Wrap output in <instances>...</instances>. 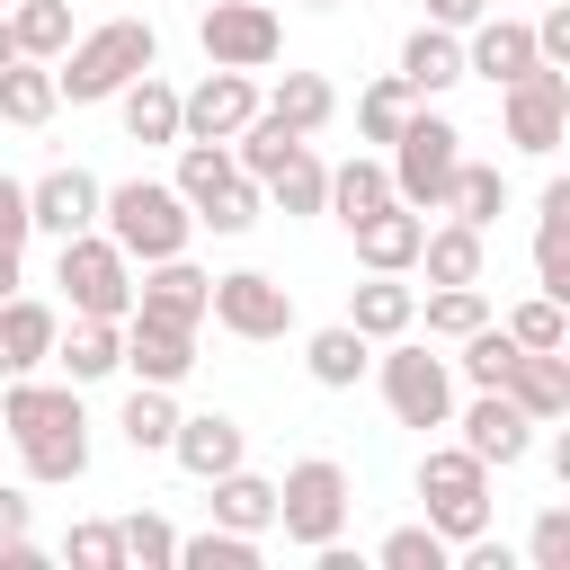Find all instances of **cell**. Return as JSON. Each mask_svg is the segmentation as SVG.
<instances>
[{
	"instance_id": "d590c367",
	"label": "cell",
	"mask_w": 570,
	"mask_h": 570,
	"mask_svg": "<svg viewBox=\"0 0 570 570\" xmlns=\"http://www.w3.org/2000/svg\"><path fill=\"white\" fill-rule=\"evenodd\" d=\"M9 36H18V53H27V62H53V53L71 45V0H18Z\"/></svg>"
},
{
	"instance_id": "f1b7e54d",
	"label": "cell",
	"mask_w": 570,
	"mask_h": 570,
	"mask_svg": "<svg viewBox=\"0 0 570 570\" xmlns=\"http://www.w3.org/2000/svg\"><path fill=\"white\" fill-rule=\"evenodd\" d=\"M410 321H419V294H410L401 276H374V267H365V285L347 294V330H365V338H401Z\"/></svg>"
},
{
	"instance_id": "8d00e7d4",
	"label": "cell",
	"mask_w": 570,
	"mask_h": 570,
	"mask_svg": "<svg viewBox=\"0 0 570 570\" xmlns=\"http://www.w3.org/2000/svg\"><path fill=\"white\" fill-rule=\"evenodd\" d=\"M508 365H517L508 321H481V330L463 338V383H472V392H499V383H508Z\"/></svg>"
},
{
	"instance_id": "bcb514c9",
	"label": "cell",
	"mask_w": 570,
	"mask_h": 570,
	"mask_svg": "<svg viewBox=\"0 0 570 570\" xmlns=\"http://www.w3.org/2000/svg\"><path fill=\"white\" fill-rule=\"evenodd\" d=\"M508 338H517V347H570V312H561L552 294H534V303L508 312Z\"/></svg>"
},
{
	"instance_id": "83f0119b",
	"label": "cell",
	"mask_w": 570,
	"mask_h": 570,
	"mask_svg": "<svg viewBox=\"0 0 570 570\" xmlns=\"http://www.w3.org/2000/svg\"><path fill=\"white\" fill-rule=\"evenodd\" d=\"M481 232L472 223H436V232H419V258L410 267H428V285H481Z\"/></svg>"
},
{
	"instance_id": "836d02e7",
	"label": "cell",
	"mask_w": 570,
	"mask_h": 570,
	"mask_svg": "<svg viewBox=\"0 0 570 570\" xmlns=\"http://www.w3.org/2000/svg\"><path fill=\"white\" fill-rule=\"evenodd\" d=\"M53 107H62L53 62H27V53H18V62H0V116H9V125H45Z\"/></svg>"
},
{
	"instance_id": "f907efd6",
	"label": "cell",
	"mask_w": 570,
	"mask_h": 570,
	"mask_svg": "<svg viewBox=\"0 0 570 570\" xmlns=\"http://www.w3.org/2000/svg\"><path fill=\"white\" fill-rule=\"evenodd\" d=\"M472 18H490V0H428V27H472Z\"/></svg>"
},
{
	"instance_id": "74e56055",
	"label": "cell",
	"mask_w": 570,
	"mask_h": 570,
	"mask_svg": "<svg viewBox=\"0 0 570 570\" xmlns=\"http://www.w3.org/2000/svg\"><path fill=\"white\" fill-rule=\"evenodd\" d=\"M178 561H187V570H258V534L205 525V534H178Z\"/></svg>"
},
{
	"instance_id": "681fc988",
	"label": "cell",
	"mask_w": 570,
	"mask_h": 570,
	"mask_svg": "<svg viewBox=\"0 0 570 570\" xmlns=\"http://www.w3.org/2000/svg\"><path fill=\"white\" fill-rule=\"evenodd\" d=\"M27 232H36V223H27V187H18V178H0V249H18Z\"/></svg>"
},
{
	"instance_id": "30bf717a",
	"label": "cell",
	"mask_w": 570,
	"mask_h": 570,
	"mask_svg": "<svg viewBox=\"0 0 570 570\" xmlns=\"http://www.w3.org/2000/svg\"><path fill=\"white\" fill-rule=\"evenodd\" d=\"M383 410H392L401 428H445V419H454V374H445V356L392 347V356H383Z\"/></svg>"
},
{
	"instance_id": "ac0fdd59",
	"label": "cell",
	"mask_w": 570,
	"mask_h": 570,
	"mask_svg": "<svg viewBox=\"0 0 570 570\" xmlns=\"http://www.w3.org/2000/svg\"><path fill=\"white\" fill-rule=\"evenodd\" d=\"M240 445H249V428L232 419V410H178V436H169V454H178V472H196V481H214V472H232L240 463Z\"/></svg>"
},
{
	"instance_id": "ffe728a7",
	"label": "cell",
	"mask_w": 570,
	"mask_h": 570,
	"mask_svg": "<svg viewBox=\"0 0 570 570\" xmlns=\"http://www.w3.org/2000/svg\"><path fill=\"white\" fill-rule=\"evenodd\" d=\"M53 303H36V294H0V374H36V365H53Z\"/></svg>"
},
{
	"instance_id": "603a6c76",
	"label": "cell",
	"mask_w": 570,
	"mask_h": 570,
	"mask_svg": "<svg viewBox=\"0 0 570 570\" xmlns=\"http://www.w3.org/2000/svg\"><path fill=\"white\" fill-rule=\"evenodd\" d=\"M18 454H27V481H80V472H89V419H80V410H62V419L27 428V436H18Z\"/></svg>"
},
{
	"instance_id": "60d3db41",
	"label": "cell",
	"mask_w": 570,
	"mask_h": 570,
	"mask_svg": "<svg viewBox=\"0 0 570 570\" xmlns=\"http://www.w3.org/2000/svg\"><path fill=\"white\" fill-rule=\"evenodd\" d=\"M410 107H419V98H410V89H401V71H383V80H374V89H356V125H365V142H392V134H401V116H410Z\"/></svg>"
},
{
	"instance_id": "44dd1931",
	"label": "cell",
	"mask_w": 570,
	"mask_h": 570,
	"mask_svg": "<svg viewBox=\"0 0 570 570\" xmlns=\"http://www.w3.org/2000/svg\"><path fill=\"white\" fill-rule=\"evenodd\" d=\"M454 80H463V36L419 18V27L401 36V89H410V98H436V89H454Z\"/></svg>"
},
{
	"instance_id": "4316f807",
	"label": "cell",
	"mask_w": 570,
	"mask_h": 570,
	"mask_svg": "<svg viewBox=\"0 0 570 570\" xmlns=\"http://www.w3.org/2000/svg\"><path fill=\"white\" fill-rule=\"evenodd\" d=\"M116 116H125L134 142H178V89H169L160 71H134V80L116 89Z\"/></svg>"
},
{
	"instance_id": "5b68a950",
	"label": "cell",
	"mask_w": 570,
	"mask_h": 570,
	"mask_svg": "<svg viewBox=\"0 0 570 570\" xmlns=\"http://www.w3.org/2000/svg\"><path fill=\"white\" fill-rule=\"evenodd\" d=\"M53 285H62V303L89 312V321H125V312H134V258H125L107 232H71L62 258H53Z\"/></svg>"
},
{
	"instance_id": "7bdbcfd3",
	"label": "cell",
	"mask_w": 570,
	"mask_h": 570,
	"mask_svg": "<svg viewBox=\"0 0 570 570\" xmlns=\"http://www.w3.org/2000/svg\"><path fill=\"white\" fill-rule=\"evenodd\" d=\"M445 561H454V543H445V534H436L428 517H419V525H392V534H383V570H445Z\"/></svg>"
},
{
	"instance_id": "f35d334b",
	"label": "cell",
	"mask_w": 570,
	"mask_h": 570,
	"mask_svg": "<svg viewBox=\"0 0 570 570\" xmlns=\"http://www.w3.org/2000/svg\"><path fill=\"white\" fill-rule=\"evenodd\" d=\"M223 178H232V142H178V178H169V187L187 196V214H196Z\"/></svg>"
},
{
	"instance_id": "c3c4849f",
	"label": "cell",
	"mask_w": 570,
	"mask_h": 570,
	"mask_svg": "<svg viewBox=\"0 0 570 570\" xmlns=\"http://www.w3.org/2000/svg\"><path fill=\"white\" fill-rule=\"evenodd\" d=\"M534 53L570 71V9H543V18H534Z\"/></svg>"
},
{
	"instance_id": "277c9868",
	"label": "cell",
	"mask_w": 570,
	"mask_h": 570,
	"mask_svg": "<svg viewBox=\"0 0 570 570\" xmlns=\"http://www.w3.org/2000/svg\"><path fill=\"white\" fill-rule=\"evenodd\" d=\"M419 508L445 543H472L490 534V463L463 454V445H428L419 454Z\"/></svg>"
},
{
	"instance_id": "7a4b0ae2",
	"label": "cell",
	"mask_w": 570,
	"mask_h": 570,
	"mask_svg": "<svg viewBox=\"0 0 570 570\" xmlns=\"http://www.w3.org/2000/svg\"><path fill=\"white\" fill-rule=\"evenodd\" d=\"M98 232L125 249V258H178L187 240H196V214H187V196L169 187V178H125V187H107L98 196Z\"/></svg>"
},
{
	"instance_id": "d6986e66",
	"label": "cell",
	"mask_w": 570,
	"mask_h": 570,
	"mask_svg": "<svg viewBox=\"0 0 570 570\" xmlns=\"http://www.w3.org/2000/svg\"><path fill=\"white\" fill-rule=\"evenodd\" d=\"M53 365H62V383H107L125 365V321L71 312V330H53Z\"/></svg>"
},
{
	"instance_id": "f6af8a7d",
	"label": "cell",
	"mask_w": 570,
	"mask_h": 570,
	"mask_svg": "<svg viewBox=\"0 0 570 570\" xmlns=\"http://www.w3.org/2000/svg\"><path fill=\"white\" fill-rule=\"evenodd\" d=\"M62 561H71V570H125V534H116L107 517H80V525L62 534Z\"/></svg>"
},
{
	"instance_id": "6da1fadb",
	"label": "cell",
	"mask_w": 570,
	"mask_h": 570,
	"mask_svg": "<svg viewBox=\"0 0 570 570\" xmlns=\"http://www.w3.org/2000/svg\"><path fill=\"white\" fill-rule=\"evenodd\" d=\"M134 71H160V36H151V18H107V27H89V36H71V45L53 53V89H62L71 107L116 98Z\"/></svg>"
},
{
	"instance_id": "2e32d148",
	"label": "cell",
	"mask_w": 570,
	"mask_h": 570,
	"mask_svg": "<svg viewBox=\"0 0 570 570\" xmlns=\"http://www.w3.org/2000/svg\"><path fill=\"white\" fill-rule=\"evenodd\" d=\"M543 53H534V27L525 18H472V45H463V80L481 71L490 89H508L517 71H534Z\"/></svg>"
},
{
	"instance_id": "7c38bea8",
	"label": "cell",
	"mask_w": 570,
	"mask_h": 570,
	"mask_svg": "<svg viewBox=\"0 0 570 570\" xmlns=\"http://www.w3.org/2000/svg\"><path fill=\"white\" fill-rule=\"evenodd\" d=\"M98 178L80 169V160H62V169H45L36 187H27V223L36 232H53V240H71V232H98Z\"/></svg>"
},
{
	"instance_id": "3957f363",
	"label": "cell",
	"mask_w": 570,
	"mask_h": 570,
	"mask_svg": "<svg viewBox=\"0 0 570 570\" xmlns=\"http://www.w3.org/2000/svg\"><path fill=\"white\" fill-rule=\"evenodd\" d=\"M454 160H463L454 116L410 107V116H401V134H392V196H401L410 214H436V205H445V187H454Z\"/></svg>"
},
{
	"instance_id": "ab89813d",
	"label": "cell",
	"mask_w": 570,
	"mask_h": 570,
	"mask_svg": "<svg viewBox=\"0 0 570 570\" xmlns=\"http://www.w3.org/2000/svg\"><path fill=\"white\" fill-rule=\"evenodd\" d=\"M116 534H125V561H134V570H169V561H178V525H169L160 508H134Z\"/></svg>"
},
{
	"instance_id": "ba28073f",
	"label": "cell",
	"mask_w": 570,
	"mask_h": 570,
	"mask_svg": "<svg viewBox=\"0 0 570 570\" xmlns=\"http://www.w3.org/2000/svg\"><path fill=\"white\" fill-rule=\"evenodd\" d=\"M499 116H508V142L517 151H561V134H570V71L561 62H534V71H517L508 89H499Z\"/></svg>"
},
{
	"instance_id": "7402d4cb",
	"label": "cell",
	"mask_w": 570,
	"mask_h": 570,
	"mask_svg": "<svg viewBox=\"0 0 570 570\" xmlns=\"http://www.w3.org/2000/svg\"><path fill=\"white\" fill-rule=\"evenodd\" d=\"M419 232H428V223H419L401 196H392V205H374L365 223H347V240H356V258H365L374 276H401V267L419 258Z\"/></svg>"
},
{
	"instance_id": "484cf974",
	"label": "cell",
	"mask_w": 570,
	"mask_h": 570,
	"mask_svg": "<svg viewBox=\"0 0 570 570\" xmlns=\"http://www.w3.org/2000/svg\"><path fill=\"white\" fill-rule=\"evenodd\" d=\"M214 525H232V534H267V525H276V481L249 472V463L214 472Z\"/></svg>"
},
{
	"instance_id": "9a60e30c",
	"label": "cell",
	"mask_w": 570,
	"mask_h": 570,
	"mask_svg": "<svg viewBox=\"0 0 570 570\" xmlns=\"http://www.w3.org/2000/svg\"><path fill=\"white\" fill-rule=\"evenodd\" d=\"M125 365H134V383H169V392H178V383L196 374V330L125 312Z\"/></svg>"
},
{
	"instance_id": "b9f144b4",
	"label": "cell",
	"mask_w": 570,
	"mask_h": 570,
	"mask_svg": "<svg viewBox=\"0 0 570 570\" xmlns=\"http://www.w3.org/2000/svg\"><path fill=\"white\" fill-rule=\"evenodd\" d=\"M258 205H267V196H258V178H240V169H232V178L196 205V223H205V232H249V223H258Z\"/></svg>"
},
{
	"instance_id": "11a10c76",
	"label": "cell",
	"mask_w": 570,
	"mask_h": 570,
	"mask_svg": "<svg viewBox=\"0 0 570 570\" xmlns=\"http://www.w3.org/2000/svg\"><path fill=\"white\" fill-rule=\"evenodd\" d=\"M303 9H338V0H303Z\"/></svg>"
},
{
	"instance_id": "5bb4252c",
	"label": "cell",
	"mask_w": 570,
	"mask_h": 570,
	"mask_svg": "<svg viewBox=\"0 0 570 570\" xmlns=\"http://www.w3.org/2000/svg\"><path fill=\"white\" fill-rule=\"evenodd\" d=\"M205 285H214V276L187 267V249H178V258H151V267L134 276V312H142V321H178V330H196V321H205Z\"/></svg>"
},
{
	"instance_id": "52a82bcc",
	"label": "cell",
	"mask_w": 570,
	"mask_h": 570,
	"mask_svg": "<svg viewBox=\"0 0 570 570\" xmlns=\"http://www.w3.org/2000/svg\"><path fill=\"white\" fill-rule=\"evenodd\" d=\"M196 45H205L214 71H267V62L285 53V27H276L267 0H214V9L196 18Z\"/></svg>"
},
{
	"instance_id": "8fae6325",
	"label": "cell",
	"mask_w": 570,
	"mask_h": 570,
	"mask_svg": "<svg viewBox=\"0 0 570 570\" xmlns=\"http://www.w3.org/2000/svg\"><path fill=\"white\" fill-rule=\"evenodd\" d=\"M249 116H258V80L249 71H205L178 98V142H232Z\"/></svg>"
},
{
	"instance_id": "d4e9b609",
	"label": "cell",
	"mask_w": 570,
	"mask_h": 570,
	"mask_svg": "<svg viewBox=\"0 0 570 570\" xmlns=\"http://www.w3.org/2000/svg\"><path fill=\"white\" fill-rule=\"evenodd\" d=\"M258 196H267L276 214H294V223H303V214H321V196H330V160H321L312 142H294V151L258 178Z\"/></svg>"
},
{
	"instance_id": "9c48e42d",
	"label": "cell",
	"mask_w": 570,
	"mask_h": 570,
	"mask_svg": "<svg viewBox=\"0 0 570 570\" xmlns=\"http://www.w3.org/2000/svg\"><path fill=\"white\" fill-rule=\"evenodd\" d=\"M205 312L232 330V338H285L294 330V285H276L267 267H232L205 285Z\"/></svg>"
},
{
	"instance_id": "f546056e",
	"label": "cell",
	"mask_w": 570,
	"mask_h": 570,
	"mask_svg": "<svg viewBox=\"0 0 570 570\" xmlns=\"http://www.w3.org/2000/svg\"><path fill=\"white\" fill-rule=\"evenodd\" d=\"M365 347H374L365 330H347V321H330V330H312V338H303V365H312V383H321V392H347V383H356V374L374 365Z\"/></svg>"
},
{
	"instance_id": "7dc6e473",
	"label": "cell",
	"mask_w": 570,
	"mask_h": 570,
	"mask_svg": "<svg viewBox=\"0 0 570 570\" xmlns=\"http://www.w3.org/2000/svg\"><path fill=\"white\" fill-rule=\"evenodd\" d=\"M525 561H534V570H570V508H543V517H534Z\"/></svg>"
},
{
	"instance_id": "cb8c5ba5",
	"label": "cell",
	"mask_w": 570,
	"mask_h": 570,
	"mask_svg": "<svg viewBox=\"0 0 570 570\" xmlns=\"http://www.w3.org/2000/svg\"><path fill=\"white\" fill-rule=\"evenodd\" d=\"M534 276L552 303H570V178H552L534 196Z\"/></svg>"
},
{
	"instance_id": "e575fe53",
	"label": "cell",
	"mask_w": 570,
	"mask_h": 570,
	"mask_svg": "<svg viewBox=\"0 0 570 570\" xmlns=\"http://www.w3.org/2000/svg\"><path fill=\"white\" fill-rule=\"evenodd\" d=\"M445 205H454V223L490 232V223H499V205H508V178H499L490 160H454V187H445Z\"/></svg>"
},
{
	"instance_id": "4dcf8cb0",
	"label": "cell",
	"mask_w": 570,
	"mask_h": 570,
	"mask_svg": "<svg viewBox=\"0 0 570 570\" xmlns=\"http://www.w3.org/2000/svg\"><path fill=\"white\" fill-rule=\"evenodd\" d=\"M258 107H267L276 125H294V134H321V125L338 116V89H330L321 71H285V80H276V89H267Z\"/></svg>"
},
{
	"instance_id": "e0dca14e",
	"label": "cell",
	"mask_w": 570,
	"mask_h": 570,
	"mask_svg": "<svg viewBox=\"0 0 570 570\" xmlns=\"http://www.w3.org/2000/svg\"><path fill=\"white\" fill-rule=\"evenodd\" d=\"M534 428L543 419H570V356L561 347H517V365H508V383H499Z\"/></svg>"
},
{
	"instance_id": "8992f818",
	"label": "cell",
	"mask_w": 570,
	"mask_h": 570,
	"mask_svg": "<svg viewBox=\"0 0 570 570\" xmlns=\"http://www.w3.org/2000/svg\"><path fill=\"white\" fill-rule=\"evenodd\" d=\"M276 525H285V543H303V552L338 543V534H347V472H338L330 454H303V463L276 481Z\"/></svg>"
},
{
	"instance_id": "1f68e13d",
	"label": "cell",
	"mask_w": 570,
	"mask_h": 570,
	"mask_svg": "<svg viewBox=\"0 0 570 570\" xmlns=\"http://www.w3.org/2000/svg\"><path fill=\"white\" fill-rule=\"evenodd\" d=\"M116 428H125L134 454H169V436H178V401H169V383H134L125 410H116Z\"/></svg>"
},
{
	"instance_id": "d6a6232c",
	"label": "cell",
	"mask_w": 570,
	"mask_h": 570,
	"mask_svg": "<svg viewBox=\"0 0 570 570\" xmlns=\"http://www.w3.org/2000/svg\"><path fill=\"white\" fill-rule=\"evenodd\" d=\"M374 205H392V169H383V160H338V169H330V196H321V214H338V223H365Z\"/></svg>"
},
{
	"instance_id": "db71d44e",
	"label": "cell",
	"mask_w": 570,
	"mask_h": 570,
	"mask_svg": "<svg viewBox=\"0 0 570 570\" xmlns=\"http://www.w3.org/2000/svg\"><path fill=\"white\" fill-rule=\"evenodd\" d=\"M0 62H18V36H9V18H0Z\"/></svg>"
},
{
	"instance_id": "4fadbf2b",
	"label": "cell",
	"mask_w": 570,
	"mask_h": 570,
	"mask_svg": "<svg viewBox=\"0 0 570 570\" xmlns=\"http://www.w3.org/2000/svg\"><path fill=\"white\" fill-rule=\"evenodd\" d=\"M445 428H463V454H481V463H525V445H534V419L508 401V392H472V410L463 419H445Z\"/></svg>"
},
{
	"instance_id": "ee69618b",
	"label": "cell",
	"mask_w": 570,
	"mask_h": 570,
	"mask_svg": "<svg viewBox=\"0 0 570 570\" xmlns=\"http://www.w3.org/2000/svg\"><path fill=\"white\" fill-rule=\"evenodd\" d=\"M481 321H490L481 285H436V294H428V330H436V338H472Z\"/></svg>"
},
{
	"instance_id": "f5cc1de1",
	"label": "cell",
	"mask_w": 570,
	"mask_h": 570,
	"mask_svg": "<svg viewBox=\"0 0 570 570\" xmlns=\"http://www.w3.org/2000/svg\"><path fill=\"white\" fill-rule=\"evenodd\" d=\"M0 294H18V249H0Z\"/></svg>"
},
{
	"instance_id": "816d5d0a",
	"label": "cell",
	"mask_w": 570,
	"mask_h": 570,
	"mask_svg": "<svg viewBox=\"0 0 570 570\" xmlns=\"http://www.w3.org/2000/svg\"><path fill=\"white\" fill-rule=\"evenodd\" d=\"M27 525H36V499H27V490H0V543L27 534Z\"/></svg>"
}]
</instances>
